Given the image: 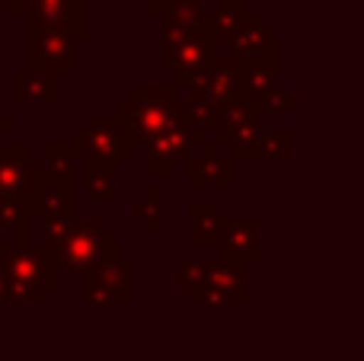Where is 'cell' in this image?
<instances>
[{
    "instance_id": "277c9868",
    "label": "cell",
    "mask_w": 364,
    "mask_h": 361,
    "mask_svg": "<svg viewBox=\"0 0 364 361\" xmlns=\"http://www.w3.org/2000/svg\"><path fill=\"white\" fill-rule=\"evenodd\" d=\"M246 262H230V259H211L208 262L205 279L195 288H188V301L195 307L211 304V307H243L250 304V288H246Z\"/></svg>"
},
{
    "instance_id": "f546056e",
    "label": "cell",
    "mask_w": 364,
    "mask_h": 361,
    "mask_svg": "<svg viewBox=\"0 0 364 361\" xmlns=\"http://www.w3.org/2000/svg\"><path fill=\"white\" fill-rule=\"evenodd\" d=\"M0 70H4V61H0ZM0 90H4V77H0Z\"/></svg>"
},
{
    "instance_id": "83f0119b",
    "label": "cell",
    "mask_w": 364,
    "mask_h": 361,
    "mask_svg": "<svg viewBox=\"0 0 364 361\" xmlns=\"http://www.w3.org/2000/svg\"><path fill=\"white\" fill-rule=\"evenodd\" d=\"M141 4H144V10L151 16H160V13H166L173 6V0H141Z\"/></svg>"
},
{
    "instance_id": "44dd1931",
    "label": "cell",
    "mask_w": 364,
    "mask_h": 361,
    "mask_svg": "<svg viewBox=\"0 0 364 361\" xmlns=\"http://www.w3.org/2000/svg\"><path fill=\"white\" fill-rule=\"evenodd\" d=\"M29 198L26 195H0V230L29 227Z\"/></svg>"
},
{
    "instance_id": "7a4b0ae2",
    "label": "cell",
    "mask_w": 364,
    "mask_h": 361,
    "mask_svg": "<svg viewBox=\"0 0 364 361\" xmlns=\"http://www.w3.org/2000/svg\"><path fill=\"white\" fill-rule=\"evenodd\" d=\"M176 106H179V90L173 87V83H157V87L141 83V87L132 90L128 99L119 102L115 115H119L122 125L128 128L134 144L144 147L147 141L166 125V119L176 112Z\"/></svg>"
},
{
    "instance_id": "8fae6325",
    "label": "cell",
    "mask_w": 364,
    "mask_h": 361,
    "mask_svg": "<svg viewBox=\"0 0 364 361\" xmlns=\"http://www.w3.org/2000/svg\"><path fill=\"white\" fill-rule=\"evenodd\" d=\"M38 160L26 144H4L0 141V195H26Z\"/></svg>"
},
{
    "instance_id": "cb8c5ba5",
    "label": "cell",
    "mask_w": 364,
    "mask_h": 361,
    "mask_svg": "<svg viewBox=\"0 0 364 361\" xmlns=\"http://www.w3.org/2000/svg\"><path fill=\"white\" fill-rule=\"evenodd\" d=\"M220 221H224V215L214 217V221H195L192 234H188V247L192 249H214L220 240Z\"/></svg>"
},
{
    "instance_id": "ac0fdd59",
    "label": "cell",
    "mask_w": 364,
    "mask_h": 361,
    "mask_svg": "<svg viewBox=\"0 0 364 361\" xmlns=\"http://www.w3.org/2000/svg\"><path fill=\"white\" fill-rule=\"evenodd\" d=\"M38 160V170L45 176H58V179H74V147L70 144H45L42 147V157Z\"/></svg>"
},
{
    "instance_id": "9c48e42d",
    "label": "cell",
    "mask_w": 364,
    "mask_h": 361,
    "mask_svg": "<svg viewBox=\"0 0 364 361\" xmlns=\"http://www.w3.org/2000/svg\"><path fill=\"white\" fill-rule=\"evenodd\" d=\"M262 227L265 221L259 215L252 217H227L220 221V240H218V259H230V262H256L262 259Z\"/></svg>"
},
{
    "instance_id": "ba28073f",
    "label": "cell",
    "mask_w": 364,
    "mask_h": 361,
    "mask_svg": "<svg viewBox=\"0 0 364 361\" xmlns=\"http://www.w3.org/2000/svg\"><path fill=\"white\" fill-rule=\"evenodd\" d=\"M26 198H29L32 217H38V221H64V217L74 215V179L45 176L36 166Z\"/></svg>"
},
{
    "instance_id": "3957f363",
    "label": "cell",
    "mask_w": 364,
    "mask_h": 361,
    "mask_svg": "<svg viewBox=\"0 0 364 361\" xmlns=\"http://www.w3.org/2000/svg\"><path fill=\"white\" fill-rule=\"evenodd\" d=\"M70 147L83 163H100L109 166V170H119L122 160L132 157L134 141L119 115H90L87 125L80 131H74Z\"/></svg>"
},
{
    "instance_id": "f1b7e54d",
    "label": "cell",
    "mask_w": 364,
    "mask_h": 361,
    "mask_svg": "<svg viewBox=\"0 0 364 361\" xmlns=\"http://www.w3.org/2000/svg\"><path fill=\"white\" fill-rule=\"evenodd\" d=\"M10 128H16V115L4 112V106H0V141H4V134L10 131Z\"/></svg>"
},
{
    "instance_id": "7c38bea8",
    "label": "cell",
    "mask_w": 364,
    "mask_h": 361,
    "mask_svg": "<svg viewBox=\"0 0 364 361\" xmlns=\"http://www.w3.org/2000/svg\"><path fill=\"white\" fill-rule=\"evenodd\" d=\"M227 48L233 58H275L278 36L259 13L250 10V16L243 19V26L237 29V36L230 38Z\"/></svg>"
},
{
    "instance_id": "8992f818",
    "label": "cell",
    "mask_w": 364,
    "mask_h": 361,
    "mask_svg": "<svg viewBox=\"0 0 364 361\" xmlns=\"http://www.w3.org/2000/svg\"><path fill=\"white\" fill-rule=\"evenodd\" d=\"M134 301L132 291V262L112 259L100 262L87 272V304L90 307H128Z\"/></svg>"
},
{
    "instance_id": "5bb4252c",
    "label": "cell",
    "mask_w": 364,
    "mask_h": 361,
    "mask_svg": "<svg viewBox=\"0 0 364 361\" xmlns=\"http://www.w3.org/2000/svg\"><path fill=\"white\" fill-rule=\"evenodd\" d=\"M240 64V90L243 99L256 102L259 96H265L278 83L275 58H237Z\"/></svg>"
},
{
    "instance_id": "484cf974",
    "label": "cell",
    "mask_w": 364,
    "mask_h": 361,
    "mask_svg": "<svg viewBox=\"0 0 364 361\" xmlns=\"http://www.w3.org/2000/svg\"><path fill=\"white\" fill-rule=\"evenodd\" d=\"M188 217H192V224L195 221H214V217H220V205L218 202H192L188 205Z\"/></svg>"
},
{
    "instance_id": "9a60e30c",
    "label": "cell",
    "mask_w": 364,
    "mask_h": 361,
    "mask_svg": "<svg viewBox=\"0 0 364 361\" xmlns=\"http://www.w3.org/2000/svg\"><path fill=\"white\" fill-rule=\"evenodd\" d=\"M188 185L205 189V185H233V160L230 157H188Z\"/></svg>"
},
{
    "instance_id": "52a82bcc",
    "label": "cell",
    "mask_w": 364,
    "mask_h": 361,
    "mask_svg": "<svg viewBox=\"0 0 364 361\" xmlns=\"http://www.w3.org/2000/svg\"><path fill=\"white\" fill-rule=\"evenodd\" d=\"M259 125H262V119L256 115V109L246 99H237L220 112L218 128H214V131H218L214 144H218L220 151H230V157H237V160H250L252 144H256V138H259Z\"/></svg>"
},
{
    "instance_id": "d6986e66",
    "label": "cell",
    "mask_w": 364,
    "mask_h": 361,
    "mask_svg": "<svg viewBox=\"0 0 364 361\" xmlns=\"http://www.w3.org/2000/svg\"><path fill=\"white\" fill-rule=\"evenodd\" d=\"M87 195L90 202L115 205L119 202V185H115V170L100 163H87Z\"/></svg>"
},
{
    "instance_id": "4316f807",
    "label": "cell",
    "mask_w": 364,
    "mask_h": 361,
    "mask_svg": "<svg viewBox=\"0 0 364 361\" xmlns=\"http://www.w3.org/2000/svg\"><path fill=\"white\" fill-rule=\"evenodd\" d=\"M32 6V0H0V13L4 16H26Z\"/></svg>"
},
{
    "instance_id": "ffe728a7",
    "label": "cell",
    "mask_w": 364,
    "mask_h": 361,
    "mask_svg": "<svg viewBox=\"0 0 364 361\" xmlns=\"http://www.w3.org/2000/svg\"><path fill=\"white\" fill-rule=\"evenodd\" d=\"M132 217L144 221V227L151 230V234H157V230L164 227V195H160L157 185H151V189L144 192V198L132 205Z\"/></svg>"
},
{
    "instance_id": "4dcf8cb0",
    "label": "cell",
    "mask_w": 364,
    "mask_h": 361,
    "mask_svg": "<svg viewBox=\"0 0 364 361\" xmlns=\"http://www.w3.org/2000/svg\"><path fill=\"white\" fill-rule=\"evenodd\" d=\"M0 304H4V298H0Z\"/></svg>"
},
{
    "instance_id": "4fadbf2b",
    "label": "cell",
    "mask_w": 364,
    "mask_h": 361,
    "mask_svg": "<svg viewBox=\"0 0 364 361\" xmlns=\"http://www.w3.org/2000/svg\"><path fill=\"white\" fill-rule=\"evenodd\" d=\"M13 99L16 102H58L61 99V83L55 74L42 70H16L13 74Z\"/></svg>"
},
{
    "instance_id": "6da1fadb",
    "label": "cell",
    "mask_w": 364,
    "mask_h": 361,
    "mask_svg": "<svg viewBox=\"0 0 364 361\" xmlns=\"http://www.w3.org/2000/svg\"><path fill=\"white\" fill-rule=\"evenodd\" d=\"M58 272L87 275L100 262L119 256V234L106 230L100 215H70L64 224V234L48 249Z\"/></svg>"
},
{
    "instance_id": "d4e9b609",
    "label": "cell",
    "mask_w": 364,
    "mask_h": 361,
    "mask_svg": "<svg viewBox=\"0 0 364 361\" xmlns=\"http://www.w3.org/2000/svg\"><path fill=\"white\" fill-rule=\"evenodd\" d=\"M208 262H211V259H182V262H179V272H176V281H173V288H176V291H188V288H195L201 279H205Z\"/></svg>"
},
{
    "instance_id": "2e32d148",
    "label": "cell",
    "mask_w": 364,
    "mask_h": 361,
    "mask_svg": "<svg viewBox=\"0 0 364 361\" xmlns=\"http://www.w3.org/2000/svg\"><path fill=\"white\" fill-rule=\"evenodd\" d=\"M246 16H250V0H218V6L208 13L218 48L230 45V38L237 36V29L243 26Z\"/></svg>"
},
{
    "instance_id": "7402d4cb",
    "label": "cell",
    "mask_w": 364,
    "mask_h": 361,
    "mask_svg": "<svg viewBox=\"0 0 364 361\" xmlns=\"http://www.w3.org/2000/svg\"><path fill=\"white\" fill-rule=\"evenodd\" d=\"M250 102V99H246ZM291 102H294V96H291V90H284L282 83H275V87L269 90L265 96H259L256 102H250L252 109H256V115L262 119V115H284L291 112Z\"/></svg>"
},
{
    "instance_id": "e0dca14e",
    "label": "cell",
    "mask_w": 364,
    "mask_h": 361,
    "mask_svg": "<svg viewBox=\"0 0 364 361\" xmlns=\"http://www.w3.org/2000/svg\"><path fill=\"white\" fill-rule=\"evenodd\" d=\"M294 151V134L288 128H275V131H259L256 144H252L250 160H288Z\"/></svg>"
},
{
    "instance_id": "5b68a950",
    "label": "cell",
    "mask_w": 364,
    "mask_h": 361,
    "mask_svg": "<svg viewBox=\"0 0 364 361\" xmlns=\"http://www.w3.org/2000/svg\"><path fill=\"white\" fill-rule=\"evenodd\" d=\"M0 272L23 281H36L45 291H58L61 288V272H58L51 253L42 243H32V240L0 249Z\"/></svg>"
},
{
    "instance_id": "30bf717a",
    "label": "cell",
    "mask_w": 364,
    "mask_h": 361,
    "mask_svg": "<svg viewBox=\"0 0 364 361\" xmlns=\"http://www.w3.org/2000/svg\"><path fill=\"white\" fill-rule=\"evenodd\" d=\"M74 48L77 42L68 32L55 29H29V70H42V74H70L74 70Z\"/></svg>"
},
{
    "instance_id": "603a6c76",
    "label": "cell",
    "mask_w": 364,
    "mask_h": 361,
    "mask_svg": "<svg viewBox=\"0 0 364 361\" xmlns=\"http://www.w3.org/2000/svg\"><path fill=\"white\" fill-rule=\"evenodd\" d=\"M182 102H186L188 128H195V131H201V134H208V131H214V128H218L220 112L211 106V102H192V99H182Z\"/></svg>"
}]
</instances>
